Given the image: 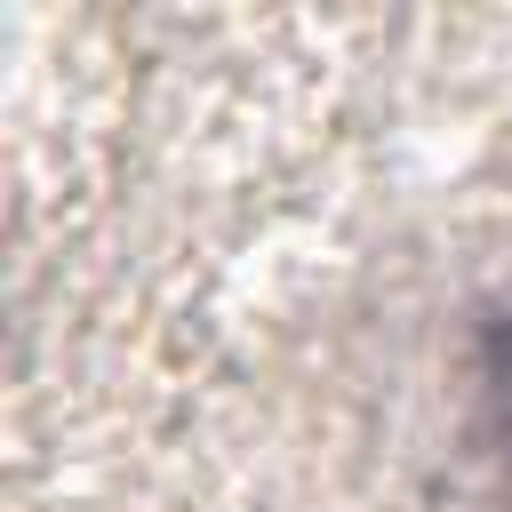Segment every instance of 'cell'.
Segmentation results:
<instances>
[{"label": "cell", "mask_w": 512, "mask_h": 512, "mask_svg": "<svg viewBox=\"0 0 512 512\" xmlns=\"http://www.w3.org/2000/svg\"><path fill=\"white\" fill-rule=\"evenodd\" d=\"M472 400H480V448L496 456L504 496H512V296L480 320V344H472Z\"/></svg>", "instance_id": "1"}]
</instances>
